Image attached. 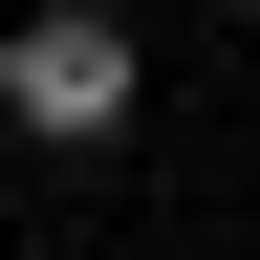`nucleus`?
Returning a JSON list of instances; mask_svg holds the SVG:
<instances>
[{"instance_id": "f257e3e1", "label": "nucleus", "mask_w": 260, "mask_h": 260, "mask_svg": "<svg viewBox=\"0 0 260 260\" xmlns=\"http://www.w3.org/2000/svg\"><path fill=\"white\" fill-rule=\"evenodd\" d=\"M0 130H44V152H109V130H130V22L44 0V22L0 44Z\"/></svg>"}]
</instances>
